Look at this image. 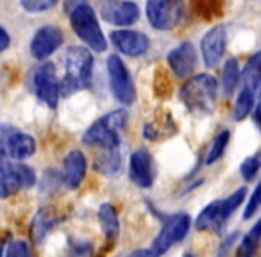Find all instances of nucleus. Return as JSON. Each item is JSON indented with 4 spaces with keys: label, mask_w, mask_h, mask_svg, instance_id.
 <instances>
[{
    "label": "nucleus",
    "mask_w": 261,
    "mask_h": 257,
    "mask_svg": "<svg viewBox=\"0 0 261 257\" xmlns=\"http://www.w3.org/2000/svg\"><path fill=\"white\" fill-rule=\"evenodd\" d=\"M240 77L243 80V88H249L252 91L257 90L261 79V52H257L252 58H249V61L245 63V68L242 70V75Z\"/></svg>",
    "instance_id": "21"
},
{
    "label": "nucleus",
    "mask_w": 261,
    "mask_h": 257,
    "mask_svg": "<svg viewBox=\"0 0 261 257\" xmlns=\"http://www.w3.org/2000/svg\"><path fill=\"white\" fill-rule=\"evenodd\" d=\"M254 122H256L257 129H259V132H261V102H259V105L254 109Z\"/></svg>",
    "instance_id": "35"
},
{
    "label": "nucleus",
    "mask_w": 261,
    "mask_h": 257,
    "mask_svg": "<svg viewBox=\"0 0 261 257\" xmlns=\"http://www.w3.org/2000/svg\"><path fill=\"white\" fill-rule=\"evenodd\" d=\"M68 15H70V25H72L73 33H75L91 50L104 52L106 48H108L104 33H102L100 25H98L97 15H95L93 8L88 6V2L77 6Z\"/></svg>",
    "instance_id": "4"
},
{
    "label": "nucleus",
    "mask_w": 261,
    "mask_h": 257,
    "mask_svg": "<svg viewBox=\"0 0 261 257\" xmlns=\"http://www.w3.org/2000/svg\"><path fill=\"white\" fill-rule=\"evenodd\" d=\"M86 157L81 150H70L63 161V182L68 189H77L86 177Z\"/></svg>",
    "instance_id": "16"
},
{
    "label": "nucleus",
    "mask_w": 261,
    "mask_h": 257,
    "mask_svg": "<svg viewBox=\"0 0 261 257\" xmlns=\"http://www.w3.org/2000/svg\"><path fill=\"white\" fill-rule=\"evenodd\" d=\"M167 61L175 77H188L195 72L197 52L190 41H182L175 48H172L167 55Z\"/></svg>",
    "instance_id": "15"
},
{
    "label": "nucleus",
    "mask_w": 261,
    "mask_h": 257,
    "mask_svg": "<svg viewBox=\"0 0 261 257\" xmlns=\"http://www.w3.org/2000/svg\"><path fill=\"white\" fill-rule=\"evenodd\" d=\"M220 204L222 200H215V202L207 204L202 211L199 213L195 220V227L199 231H207V229H217L220 225H224L220 216Z\"/></svg>",
    "instance_id": "19"
},
{
    "label": "nucleus",
    "mask_w": 261,
    "mask_h": 257,
    "mask_svg": "<svg viewBox=\"0 0 261 257\" xmlns=\"http://www.w3.org/2000/svg\"><path fill=\"white\" fill-rule=\"evenodd\" d=\"M52 225H54V218H52V214H48V209H41L40 213L34 216L33 225H31V232H33L34 241L40 243L41 239L47 236V232L50 231Z\"/></svg>",
    "instance_id": "25"
},
{
    "label": "nucleus",
    "mask_w": 261,
    "mask_h": 257,
    "mask_svg": "<svg viewBox=\"0 0 261 257\" xmlns=\"http://www.w3.org/2000/svg\"><path fill=\"white\" fill-rule=\"evenodd\" d=\"M145 15L154 29L170 31L185 16V2L182 0H147Z\"/></svg>",
    "instance_id": "6"
},
{
    "label": "nucleus",
    "mask_w": 261,
    "mask_h": 257,
    "mask_svg": "<svg viewBox=\"0 0 261 257\" xmlns=\"http://www.w3.org/2000/svg\"><path fill=\"white\" fill-rule=\"evenodd\" d=\"M245 195H247V189L245 188H240L236 189L234 193H232L231 196H227V198L222 200L220 204V216H222V221L225 223V220H227L229 216H231L232 213H234L236 209H238L240 206L243 204V200H245Z\"/></svg>",
    "instance_id": "28"
},
{
    "label": "nucleus",
    "mask_w": 261,
    "mask_h": 257,
    "mask_svg": "<svg viewBox=\"0 0 261 257\" xmlns=\"http://www.w3.org/2000/svg\"><path fill=\"white\" fill-rule=\"evenodd\" d=\"M65 79L59 82L61 93L70 95L84 90L91 84L93 58L84 47H70L65 55Z\"/></svg>",
    "instance_id": "3"
},
{
    "label": "nucleus",
    "mask_w": 261,
    "mask_h": 257,
    "mask_svg": "<svg viewBox=\"0 0 261 257\" xmlns=\"http://www.w3.org/2000/svg\"><path fill=\"white\" fill-rule=\"evenodd\" d=\"M120 154L118 149H102V152L95 159V170L106 175H115L120 170Z\"/></svg>",
    "instance_id": "20"
},
{
    "label": "nucleus",
    "mask_w": 261,
    "mask_h": 257,
    "mask_svg": "<svg viewBox=\"0 0 261 257\" xmlns=\"http://www.w3.org/2000/svg\"><path fill=\"white\" fill-rule=\"evenodd\" d=\"M259 97H261V84H259Z\"/></svg>",
    "instance_id": "37"
},
{
    "label": "nucleus",
    "mask_w": 261,
    "mask_h": 257,
    "mask_svg": "<svg viewBox=\"0 0 261 257\" xmlns=\"http://www.w3.org/2000/svg\"><path fill=\"white\" fill-rule=\"evenodd\" d=\"M34 152H36V139L18 129H13L6 141V154L9 156V159L23 161L33 156Z\"/></svg>",
    "instance_id": "17"
},
{
    "label": "nucleus",
    "mask_w": 261,
    "mask_h": 257,
    "mask_svg": "<svg viewBox=\"0 0 261 257\" xmlns=\"http://www.w3.org/2000/svg\"><path fill=\"white\" fill-rule=\"evenodd\" d=\"M84 2H86V0H65V11L66 13L73 11V9H75L77 6L84 4Z\"/></svg>",
    "instance_id": "34"
},
{
    "label": "nucleus",
    "mask_w": 261,
    "mask_h": 257,
    "mask_svg": "<svg viewBox=\"0 0 261 257\" xmlns=\"http://www.w3.org/2000/svg\"><path fill=\"white\" fill-rule=\"evenodd\" d=\"M240 75H242V72L238 68V61L234 58L227 59V63L224 65V70H222V88H224L225 95H231L236 90V86L240 82Z\"/></svg>",
    "instance_id": "23"
},
{
    "label": "nucleus",
    "mask_w": 261,
    "mask_h": 257,
    "mask_svg": "<svg viewBox=\"0 0 261 257\" xmlns=\"http://www.w3.org/2000/svg\"><path fill=\"white\" fill-rule=\"evenodd\" d=\"M225 43H227V33L224 25H217L204 34L200 41V52H202V61L207 68H213L220 63L225 52Z\"/></svg>",
    "instance_id": "13"
},
{
    "label": "nucleus",
    "mask_w": 261,
    "mask_h": 257,
    "mask_svg": "<svg viewBox=\"0 0 261 257\" xmlns=\"http://www.w3.org/2000/svg\"><path fill=\"white\" fill-rule=\"evenodd\" d=\"M129 179L135 186L149 189L156 182V163L149 150L138 149L129 157Z\"/></svg>",
    "instance_id": "10"
},
{
    "label": "nucleus",
    "mask_w": 261,
    "mask_h": 257,
    "mask_svg": "<svg viewBox=\"0 0 261 257\" xmlns=\"http://www.w3.org/2000/svg\"><path fill=\"white\" fill-rule=\"evenodd\" d=\"M2 252H4V241L0 239V255H2Z\"/></svg>",
    "instance_id": "36"
},
{
    "label": "nucleus",
    "mask_w": 261,
    "mask_h": 257,
    "mask_svg": "<svg viewBox=\"0 0 261 257\" xmlns=\"http://www.w3.org/2000/svg\"><path fill=\"white\" fill-rule=\"evenodd\" d=\"M111 43L122 54L129 55V58H140V55H143L149 50V38H147V34L140 33V31H113Z\"/></svg>",
    "instance_id": "14"
},
{
    "label": "nucleus",
    "mask_w": 261,
    "mask_h": 257,
    "mask_svg": "<svg viewBox=\"0 0 261 257\" xmlns=\"http://www.w3.org/2000/svg\"><path fill=\"white\" fill-rule=\"evenodd\" d=\"M59 0H20L22 8L27 13H43L48 11L50 8H54Z\"/></svg>",
    "instance_id": "30"
},
{
    "label": "nucleus",
    "mask_w": 261,
    "mask_h": 257,
    "mask_svg": "<svg viewBox=\"0 0 261 257\" xmlns=\"http://www.w3.org/2000/svg\"><path fill=\"white\" fill-rule=\"evenodd\" d=\"M63 43V33L61 29L54 25H45L41 29L36 31V34L33 36L29 45L31 55L38 61H43V59L50 58Z\"/></svg>",
    "instance_id": "12"
},
{
    "label": "nucleus",
    "mask_w": 261,
    "mask_h": 257,
    "mask_svg": "<svg viewBox=\"0 0 261 257\" xmlns=\"http://www.w3.org/2000/svg\"><path fill=\"white\" fill-rule=\"evenodd\" d=\"M217 93H218V84L207 73L202 75H193L188 79L179 90V98L186 105L188 111L193 115H210L213 112L215 105H217Z\"/></svg>",
    "instance_id": "1"
},
{
    "label": "nucleus",
    "mask_w": 261,
    "mask_h": 257,
    "mask_svg": "<svg viewBox=\"0 0 261 257\" xmlns=\"http://www.w3.org/2000/svg\"><path fill=\"white\" fill-rule=\"evenodd\" d=\"M261 207V182L257 184V188L254 189V193L250 195V200L247 202L245 213H243V220H249L252 214H256V211Z\"/></svg>",
    "instance_id": "31"
},
{
    "label": "nucleus",
    "mask_w": 261,
    "mask_h": 257,
    "mask_svg": "<svg viewBox=\"0 0 261 257\" xmlns=\"http://www.w3.org/2000/svg\"><path fill=\"white\" fill-rule=\"evenodd\" d=\"M229 139H231V132H229V131L218 132L217 138H215L213 143H211L210 152H207V156H206V164L217 163V161L224 156L225 149H227V145H229Z\"/></svg>",
    "instance_id": "27"
},
{
    "label": "nucleus",
    "mask_w": 261,
    "mask_h": 257,
    "mask_svg": "<svg viewBox=\"0 0 261 257\" xmlns=\"http://www.w3.org/2000/svg\"><path fill=\"white\" fill-rule=\"evenodd\" d=\"M100 16L111 25L129 27L138 22L140 8L129 0H104L100 4Z\"/></svg>",
    "instance_id": "11"
},
{
    "label": "nucleus",
    "mask_w": 261,
    "mask_h": 257,
    "mask_svg": "<svg viewBox=\"0 0 261 257\" xmlns=\"http://www.w3.org/2000/svg\"><path fill=\"white\" fill-rule=\"evenodd\" d=\"M252 107H254V91L249 90V88H243L234 102V120H238V122L245 120L250 115Z\"/></svg>",
    "instance_id": "26"
},
{
    "label": "nucleus",
    "mask_w": 261,
    "mask_h": 257,
    "mask_svg": "<svg viewBox=\"0 0 261 257\" xmlns=\"http://www.w3.org/2000/svg\"><path fill=\"white\" fill-rule=\"evenodd\" d=\"M261 241V220H257L254 223V227L243 236L242 243H240V248H238V255H252L256 253L257 246H259Z\"/></svg>",
    "instance_id": "24"
},
{
    "label": "nucleus",
    "mask_w": 261,
    "mask_h": 257,
    "mask_svg": "<svg viewBox=\"0 0 261 257\" xmlns=\"http://www.w3.org/2000/svg\"><path fill=\"white\" fill-rule=\"evenodd\" d=\"M190 225H192V220L185 213H177L165 218L163 227H161L160 234L154 238L152 246L149 250L150 255H160V253L168 252L172 246L177 245L179 241H182L188 236Z\"/></svg>",
    "instance_id": "5"
},
{
    "label": "nucleus",
    "mask_w": 261,
    "mask_h": 257,
    "mask_svg": "<svg viewBox=\"0 0 261 257\" xmlns=\"http://www.w3.org/2000/svg\"><path fill=\"white\" fill-rule=\"evenodd\" d=\"M9 43H11V38H9L8 31L0 25V52H4L9 47Z\"/></svg>",
    "instance_id": "33"
},
{
    "label": "nucleus",
    "mask_w": 261,
    "mask_h": 257,
    "mask_svg": "<svg viewBox=\"0 0 261 257\" xmlns=\"http://www.w3.org/2000/svg\"><path fill=\"white\" fill-rule=\"evenodd\" d=\"M259 170H261V150L252 154V156H249L240 164V174H242L243 181H247V182L254 181V177H256Z\"/></svg>",
    "instance_id": "29"
},
{
    "label": "nucleus",
    "mask_w": 261,
    "mask_h": 257,
    "mask_svg": "<svg viewBox=\"0 0 261 257\" xmlns=\"http://www.w3.org/2000/svg\"><path fill=\"white\" fill-rule=\"evenodd\" d=\"M175 123L170 118H165L163 122H150L143 127V136L147 139H160V138H168V136L175 134Z\"/></svg>",
    "instance_id": "22"
},
{
    "label": "nucleus",
    "mask_w": 261,
    "mask_h": 257,
    "mask_svg": "<svg viewBox=\"0 0 261 257\" xmlns=\"http://www.w3.org/2000/svg\"><path fill=\"white\" fill-rule=\"evenodd\" d=\"M34 93L43 104H47L50 109L58 107L61 86H59L58 75H56V66L52 63H45L34 72L33 75Z\"/></svg>",
    "instance_id": "9"
},
{
    "label": "nucleus",
    "mask_w": 261,
    "mask_h": 257,
    "mask_svg": "<svg viewBox=\"0 0 261 257\" xmlns=\"http://www.w3.org/2000/svg\"><path fill=\"white\" fill-rule=\"evenodd\" d=\"M127 125V111L125 109H116L95 123H91L83 134V143L91 147H100V149H118L120 134Z\"/></svg>",
    "instance_id": "2"
},
{
    "label": "nucleus",
    "mask_w": 261,
    "mask_h": 257,
    "mask_svg": "<svg viewBox=\"0 0 261 257\" xmlns=\"http://www.w3.org/2000/svg\"><path fill=\"white\" fill-rule=\"evenodd\" d=\"M108 77L111 93L120 104L129 105L136 100V90L133 77H130L127 66L118 55H109L108 59Z\"/></svg>",
    "instance_id": "7"
},
{
    "label": "nucleus",
    "mask_w": 261,
    "mask_h": 257,
    "mask_svg": "<svg viewBox=\"0 0 261 257\" xmlns=\"http://www.w3.org/2000/svg\"><path fill=\"white\" fill-rule=\"evenodd\" d=\"M6 253H8L9 257H27L31 253V250H29V246H27V243L13 241V243H9Z\"/></svg>",
    "instance_id": "32"
},
{
    "label": "nucleus",
    "mask_w": 261,
    "mask_h": 257,
    "mask_svg": "<svg viewBox=\"0 0 261 257\" xmlns=\"http://www.w3.org/2000/svg\"><path fill=\"white\" fill-rule=\"evenodd\" d=\"M34 184H36L34 170L20 161H9L0 170V198H8L20 189L31 188Z\"/></svg>",
    "instance_id": "8"
},
{
    "label": "nucleus",
    "mask_w": 261,
    "mask_h": 257,
    "mask_svg": "<svg viewBox=\"0 0 261 257\" xmlns=\"http://www.w3.org/2000/svg\"><path fill=\"white\" fill-rule=\"evenodd\" d=\"M98 223H100V229H102V232H104L108 243H113L116 238H118L120 221H118L116 209L111 206V204L106 202L98 207Z\"/></svg>",
    "instance_id": "18"
}]
</instances>
